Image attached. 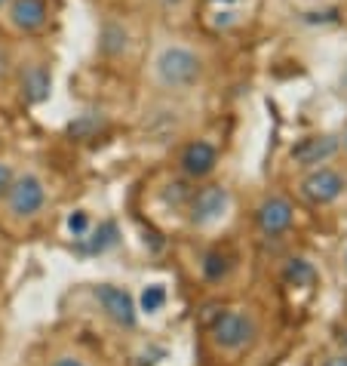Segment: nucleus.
<instances>
[{"instance_id": "nucleus-1", "label": "nucleus", "mask_w": 347, "mask_h": 366, "mask_svg": "<svg viewBox=\"0 0 347 366\" xmlns=\"http://www.w3.org/2000/svg\"><path fill=\"white\" fill-rule=\"evenodd\" d=\"M206 53L197 44L178 34H157L148 53L145 80L154 93L166 99H181L197 93L206 84Z\"/></svg>"}, {"instance_id": "nucleus-2", "label": "nucleus", "mask_w": 347, "mask_h": 366, "mask_svg": "<svg viewBox=\"0 0 347 366\" xmlns=\"http://www.w3.org/2000/svg\"><path fill=\"white\" fill-rule=\"evenodd\" d=\"M49 209V182L44 172L34 167L16 169L13 185H9L4 203H0V216L9 228H31Z\"/></svg>"}, {"instance_id": "nucleus-3", "label": "nucleus", "mask_w": 347, "mask_h": 366, "mask_svg": "<svg viewBox=\"0 0 347 366\" xmlns=\"http://www.w3.org/2000/svg\"><path fill=\"white\" fill-rule=\"evenodd\" d=\"M261 335V323L249 308H228L221 311L209 327V342L221 357H240L252 351V345Z\"/></svg>"}, {"instance_id": "nucleus-4", "label": "nucleus", "mask_w": 347, "mask_h": 366, "mask_svg": "<svg viewBox=\"0 0 347 366\" xmlns=\"http://www.w3.org/2000/svg\"><path fill=\"white\" fill-rule=\"evenodd\" d=\"M231 212H233V194H231V188L218 185V182L200 185L188 203V222H191V228H197V231L218 228L221 222H228Z\"/></svg>"}, {"instance_id": "nucleus-5", "label": "nucleus", "mask_w": 347, "mask_h": 366, "mask_svg": "<svg viewBox=\"0 0 347 366\" xmlns=\"http://www.w3.org/2000/svg\"><path fill=\"white\" fill-rule=\"evenodd\" d=\"M344 194H347V172L341 167L323 164L304 169V176L298 179V197L311 203V207H332Z\"/></svg>"}, {"instance_id": "nucleus-6", "label": "nucleus", "mask_w": 347, "mask_h": 366, "mask_svg": "<svg viewBox=\"0 0 347 366\" xmlns=\"http://www.w3.org/2000/svg\"><path fill=\"white\" fill-rule=\"evenodd\" d=\"M0 25L13 37H37L49 28V4L46 0H9L0 9Z\"/></svg>"}, {"instance_id": "nucleus-7", "label": "nucleus", "mask_w": 347, "mask_h": 366, "mask_svg": "<svg viewBox=\"0 0 347 366\" xmlns=\"http://www.w3.org/2000/svg\"><path fill=\"white\" fill-rule=\"evenodd\" d=\"M93 299L99 305V311L114 323L117 330H136L139 323V305L132 299V292L117 287V283H96Z\"/></svg>"}, {"instance_id": "nucleus-8", "label": "nucleus", "mask_w": 347, "mask_h": 366, "mask_svg": "<svg viewBox=\"0 0 347 366\" xmlns=\"http://www.w3.org/2000/svg\"><path fill=\"white\" fill-rule=\"evenodd\" d=\"M178 169L191 182H206L218 169V145L209 139H191L178 151Z\"/></svg>"}, {"instance_id": "nucleus-9", "label": "nucleus", "mask_w": 347, "mask_h": 366, "mask_svg": "<svg viewBox=\"0 0 347 366\" xmlns=\"http://www.w3.org/2000/svg\"><path fill=\"white\" fill-rule=\"evenodd\" d=\"M255 225L264 237H283L295 225V203L283 194H268L255 207Z\"/></svg>"}, {"instance_id": "nucleus-10", "label": "nucleus", "mask_w": 347, "mask_h": 366, "mask_svg": "<svg viewBox=\"0 0 347 366\" xmlns=\"http://www.w3.org/2000/svg\"><path fill=\"white\" fill-rule=\"evenodd\" d=\"M338 154H341L338 136H326V133L323 136H308L292 148V164L298 169H313V167L329 164V160L338 157Z\"/></svg>"}, {"instance_id": "nucleus-11", "label": "nucleus", "mask_w": 347, "mask_h": 366, "mask_svg": "<svg viewBox=\"0 0 347 366\" xmlns=\"http://www.w3.org/2000/svg\"><path fill=\"white\" fill-rule=\"evenodd\" d=\"M19 89H22V99L28 105H37V102L49 99V89H53V74L44 62H31L19 71Z\"/></svg>"}, {"instance_id": "nucleus-12", "label": "nucleus", "mask_w": 347, "mask_h": 366, "mask_svg": "<svg viewBox=\"0 0 347 366\" xmlns=\"http://www.w3.org/2000/svg\"><path fill=\"white\" fill-rule=\"evenodd\" d=\"M157 6V13L166 19L169 25H185L197 9V0H151Z\"/></svg>"}, {"instance_id": "nucleus-13", "label": "nucleus", "mask_w": 347, "mask_h": 366, "mask_svg": "<svg viewBox=\"0 0 347 366\" xmlns=\"http://www.w3.org/2000/svg\"><path fill=\"white\" fill-rule=\"evenodd\" d=\"M313 277H316V271L308 259H292L286 265V283H292V287H311Z\"/></svg>"}, {"instance_id": "nucleus-14", "label": "nucleus", "mask_w": 347, "mask_h": 366, "mask_svg": "<svg viewBox=\"0 0 347 366\" xmlns=\"http://www.w3.org/2000/svg\"><path fill=\"white\" fill-rule=\"evenodd\" d=\"M46 366H96L93 357H86L84 351H77V348H62V351H56L53 357H49Z\"/></svg>"}, {"instance_id": "nucleus-15", "label": "nucleus", "mask_w": 347, "mask_h": 366, "mask_svg": "<svg viewBox=\"0 0 347 366\" xmlns=\"http://www.w3.org/2000/svg\"><path fill=\"white\" fill-rule=\"evenodd\" d=\"M163 302H166V290L154 283V287H148L145 296H141V311H157V308H163Z\"/></svg>"}, {"instance_id": "nucleus-16", "label": "nucleus", "mask_w": 347, "mask_h": 366, "mask_svg": "<svg viewBox=\"0 0 347 366\" xmlns=\"http://www.w3.org/2000/svg\"><path fill=\"white\" fill-rule=\"evenodd\" d=\"M16 164L9 157H0V203H4V197H6V191H9V185H13V176H16Z\"/></svg>"}, {"instance_id": "nucleus-17", "label": "nucleus", "mask_w": 347, "mask_h": 366, "mask_svg": "<svg viewBox=\"0 0 347 366\" xmlns=\"http://www.w3.org/2000/svg\"><path fill=\"white\" fill-rule=\"evenodd\" d=\"M68 231L74 234V237H86V231H89V216H86L84 209H77V216L68 219Z\"/></svg>"}, {"instance_id": "nucleus-18", "label": "nucleus", "mask_w": 347, "mask_h": 366, "mask_svg": "<svg viewBox=\"0 0 347 366\" xmlns=\"http://www.w3.org/2000/svg\"><path fill=\"white\" fill-rule=\"evenodd\" d=\"M323 366H347V354H332L323 360Z\"/></svg>"}, {"instance_id": "nucleus-19", "label": "nucleus", "mask_w": 347, "mask_h": 366, "mask_svg": "<svg viewBox=\"0 0 347 366\" xmlns=\"http://www.w3.org/2000/svg\"><path fill=\"white\" fill-rule=\"evenodd\" d=\"M338 148H341V154L347 157V127L341 129V136H338Z\"/></svg>"}, {"instance_id": "nucleus-20", "label": "nucleus", "mask_w": 347, "mask_h": 366, "mask_svg": "<svg viewBox=\"0 0 347 366\" xmlns=\"http://www.w3.org/2000/svg\"><path fill=\"white\" fill-rule=\"evenodd\" d=\"M341 268H344V274H347V247L341 249Z\"/></svg>"}, {"instance_id": "nucleus-21", "label": "nucleus", "mask_w": 347, "mask_h": 366, "mask_svg": "<svg viewBox=\"0 0 347 366\" xmlns=\"http://www.w3.org/2000/svg\"><path fill=\"white\" fill-rule=\"evenodd\" d=\"M6 4H9V0H0V9H4V6H6Z\"/></svg>"}]
</instances>
